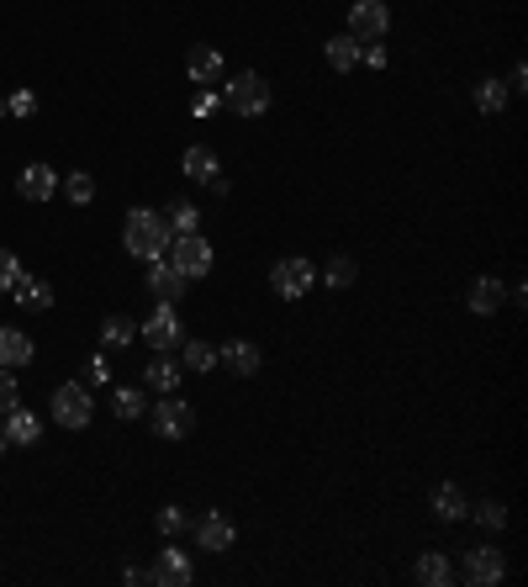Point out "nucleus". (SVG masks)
<instances>
[{"label": "nucleus", "mask_w": 528, "mask_h": 587, "mask_svg": "<svg viewBox=\"0 0 528 587\" xmlns=\"http://www.w3.org/2000/svg\"><path fill=\"white\" fill-rule=\"evenodd\" d=\"M169 223H164V212H154V207H132L127 212V223H122V244H127V254H138V260H164L169 254Z\"/></svg>", "instance_id": "f257e3e1"}, {"label": "nucleus", "mask_w": 528, "mask_h": 587, "mask_svg": "<svg viewBox=\"0 0 528 587\" xmlns=\"http://www.w3.org/2000/svg\"><path fill=\"white\" fill-rule=\"evenodd\" d=\"M222 106L238 117H259L270 112V80L259 75V69H243V75H233L228 85H222Z\"/></svg>", "instance_id": "f03ea898"}, {"label": "nucleus", "mask_w": 528, "mask_h": 587, "mask_svg": "<svg viewBox=\"0 0 528 587\" xmlns=\"http://www.w3.org/2000/svg\"><path fill=\"white\" fill-rule=\"evenodd\" d=\"M164 260L175 265V270L185 275V281H196V275L212 270L217 254H212V244H206L201 233H175V238H169V254H164Z\"/></svg>", "instance_id": "7ed1b4c3"}, {"label": "nucleus", "mask_w": 528, "mask_h": 587, "mask_svg": "<svg viewBox=\"0 0 528 587\" xmlns=\"http://www.w3.org/2000/svg\"><path fill=\"white\" fill-rule=\"evenodd\" d=\"M312 286H317V265L301 260V254H291V260H280V265L270 270V291H275V297H286V302L307 297Z\"/></svg>", "instance_id": "20e7f679"}, {"label": "nucleus", "mask_w": 528, "mask_h": 587, "mask_svg": "<svg viewBox=\"0 0 528 587\" xmlns=\"http://www.w3.org/2000/svg\"><path fill=\"white\" fill-rule=\"evenodd\" d=\"M90 413H96V402H90V387H80V381H64V387L53 392V424L85 429Z\"/></svg>", "instance_id": "39448f33"}, {"label": "nucleus", "mask_w": 528, "mask_h": 587, "mask_svg": "<svg viewBox=\"0 0 528 587\" xmlns=\"http://www.w3.org/2000/svg\"><path fill=\"white\" fill-rule=\"evenodd\" d=\"M386 27H391L386 0H354V6H349V38H360V43H381V38H386Z\"/></svg>", "instance_id": "423d86ee"}, {"label": "nucleus", "mask_w": 528, "mask_h": 587, "mask_svg": "<svg viewBox=\"0 0 528 587\" xmlns=\"http://www.w3.org/2000/svg\"><path fill=\"white\" fill-rule=\"evenodd\" d=\"M138 334L154 344V355H169V350H175V344L185 339V323H180V313H175V302H159L154 318H148Z\"/></svg>", "instance_id": "0eeeda50"}, {"label": "nucleus", "mask_w": 528, "mask_h": 587, "mask_svg": "<svg viewBox=\"0 0 528 587\" xmlns=\"http://www.w3.org/2000/svg\"><path fill=\"white\" fill-rule=\"evenodd\" d=\"M191 429H196V408L164 392V397H159V408H154V434H159V439H185Z\"/></svg>", "instance_id": "6e6552de"}, {"label": "nucleus", "mask_w": 528, "mask_h": 587, "mask_svg": "<svg viewBox=\"0 0 528 587\" xmlns=\"http://www.w3.org/2000/svg\"><path fill=\"white\" fill-rule=\"evenodd\" d=\"M502 572H507V561H502L497 545H470L465 550V582L492 587V582H502Z\"/></svg>", "instance_id": "1a4fd4ad"}, {"label": "nucleus", "mask_w": 528, "mask_h": 587, "mask_svg": "<svg viewBox=\"0 0 528 587\" xmlns=\"http://www.w3.org/2000/svg\"><path fill=\"white\" fill-rule=\"evenodd\" d=\"M148 577H154L159 587H191L196 582V566H191L185 550L169 545V550H159V561H154V572H148Z\"/></svg>", "instance_id": "9d476101"}, {"label": "nucleus", "mask_w": 528, "mask_h": 587, "mask_svg": "<svg viewBox=\"0 0 528 587\" xmlns=\"http://www.w3.org/2000/svg\"><path fill=\"white\" fill-rule=\"evenodd\" d=\"M196 540H201V550H233L238 529L228 513H206V519H196Z\"/></svg>", "instance_id": "9b49d317"}, {"label": "nucleus", "mask_w": 528, "mask_h": 587, "mask_svg": "<svg viewBox=\"0 0 528 587\" xmlns=\"http://www.w3.org/2000/svg\"><path fill=\"white\" fill-rule=\"evenodd\" d=\"M148 291H154L159 302H175V297H185V275L169 260H148Z\"/></svg>", "instance_id": "f8f14e48"}, {"label": "nucleus", "mask_w": 528, "mask_h": 587, "mask_svg": "<svg viewBox=\"0 0 528 587\" xmlns=\"http://www.w3.org/2000/svg\"><path fill=\"white\" fill-rule=\"evenodd\" d=\"M16 191H22L27 201H53V191H59V175H53L48 164H27V170L16 175Z\"/></svg>", "instance_id": "ddd939ff"}, {"label": "nucleus", "mask_w": 528, "mask_h": 587, "mask_svg": "<svg viewBox=\"0 0 528 587\" xmlns=\"http://www.w3.org/2000/svg\"><path fill=\"white\" fill-rule=\"evenodd\" d=\"M11 297H16V307H32V313H43V307H53V286L37 281V275H22V270H16Z\"/></svg>", "instance_id": "4468645a"}, {"label": "nucleus", "mask_w": 528, "mask_h": 587, "mask_svg": "<svg viewBox=\"0 0 528 587\" xmlns=\"http://www.w3.org/2000/svg\"><path fill=\"white\" fill-rule=\"evenodd\" d=\"M185 75H191L196 85L222 80V53H217V48H206V43H196L191 53H185Z\"/></svg>", "instance_id": "2eb2a0df"}, {"label": "nucleus", "mask_w": 528, "mask_h": 587, "mask_svg": "<svg viewBox=\"0 0 528 587\" xmlns=\"http://www.w3.org/2000/svg\"><path fill=\"white\" fill-rule=\"evenodd\" d=\"M6 445H37V434H43V424H37V413H27L22 402H16V408L6 413Z\"/></svg>", "instance_id": "dca6fc26"}, {"label": "nucleus", "mask_w": 528, "mask_h": 587, "mask_svg": "<svg viewBox=\"0 0 528 587\" xmlns=\"http://www.w3.org/2000/svg\"><path fill=\"white\" fill-rule=\"evenodd\" d=\"M412 577H418L423 587H449L455 582V566H449V556H439V550H423L418 566H412Z\"/></svg>", "instance_id": "f3484780"}, {"label": "nucleus", "mask_w": 528, "mask_h": 587, "mask_svg": "<svg viewBox=\"0 0 528 587\" xmlns=\"http://www.w3.org/2000/svg\"><path fill=\"white\" fill-rule=\"evenodd\" d=\"M217 360L228 365L233 376H254V371H259V350H254L249 339H228V344L217 350Z\"/></svg>", "instance_id": "a211bd4d"}, {"label": "nucleus", "mask_w": 528, "mask_h": 587, "mask_svg": "<svg viewBox=\"0 0 528 587\" xmlns=\"http://www.w3.org/2000/svg\"><path fill=\"white\" fill-rule=\"evenodd\" d=\"M502 302H507V286L497 281V275H481V281L470 286V313H481V318H486V313H497Z\"/></svg>", "instance_id": "6ab92c4d"}, {"label": "nucleus", "mask_w": 528, "mask_h": 587, "mask_svg": "<svg viewBox=\"0 0 528 587\" xmlns=\"http://www.w3.org/2000/svg\"><path fill=\"white\" fill-rule=\"evenodd\" d=\"M433 513H439L444 524H460L465 513H470V503H465V492H460L455 482H444L439 492H433Z\"/></svg>", "instance_id": "aec40b11"}, {"label": "nucleus", "mask_w": 528, "mask_h": 587, "mask_svg": "<svg viewBox=\"0 0 528 587\" xmlns=\"http://www.w3.org/2000/svg\"><path fill=\"white\" fill-rule=\"evenodd\" d=\"M32 360V339L22 334V328H0V365H27Z\"/></svg>", "instance_id": "412c9836"}, {"label": "nucleus", "mask_w": 528, "mask_h": 587, "mask_svg": "<svg viewBox=\"0 0 528 587\" xmlns=\"http://www.w3.org/2000/svg\"><path fill=\"white\" fill-rule=\"evenodd\" d=\"M317 281H328L333 291H349L354 281H360V265H354L349 254H333V260H328L323 270H317Z\"/></svg>", "instance_id": "4be33fe9"}, {"label": "nucleus", "mask_w": 528, "mask_h": 587, "mask_svg": "<svg viewBox=\"0 0 528 587\" xmlns=\"http://www.w3.org/2000/svg\"><path fill=\"white\" fill-rule=\"evenodd\" d=\"M143 381L164 397V392H175V387H180V365L169 360V355H154V360H148V371H143Z\"/></svg>", "instance_id": "5701e85b"}, {"label": "nucleus", "mask_w": 528, "mask_h": 587, "mask_svg": "<svg viewBox=\"0 0 528 587\" xmlns=\"http://www.w3.org/2000/svg\"><path fill=\"white\" fill-rule=\"evenodd\" d=\"M328 64L338 69V75H349V69L360 64V38H349V32H338V38H328Z\"/></svg>", "instance_id": "b1692460"}, {"label": "nucleus", "mask_w": 528, "mask_h": 587, "mask_svg": "<svg viewBox=\"0 0 528 587\" xmlns=\"http://www.w3.org/2000/svg\"><path fill=\"white\" fill-rule=\"evenodd\" d=\"M180 365H185V371H212V365H217V350H212V344H206V339H180Z\"/></svg>", "instance_id": "393cba45"}, {"label": "nucleus", "mask_w": 528, "mask_h": 587, "mask_svg": "<svg viewBox=\"0 0 528 587\" xmlns=\"http://www.w3.org/2000/svg\"><path fill=\"white\" fill-rule=\"evenodd\" d=\"M185 175H191V180H217L222 164H217L212 149H201V143H196V149H185Z\"/></svg>", "instance_id": "a878e982"}, {"label": "nucleus", "mask_w": 528, "mask_h": 587, "mask_svg": "<svg viewBox=\"0 0 528 587\" xmlns=\"http://www.w3.org/2000/svg\"><path fill=\"white\" fill-rule=\"evenodd\" d=\"M164 223H169V233H201V207L196 201H175L164 212Z\"/></svg>", "instance_id": "bb28decb"}, {"label": "nucleus", "mask_w": 528, "mask_h": 587, "mask_svg": "<svg viewBox=\"0 0 528 587\" xmlns=\"http://www.w3.org/2000/svg\"><path fill=\"white\" fill-rule=\"evenodd\" d=\"M507 96H513V90H507L502 80H481L476 85V112H486V117H497L502 106H507Z\"/></svg>", "instance_id": "cd10ccee"}, {"label": "nucleus", "mask_w": 528, "mask_h": 587, "mask_svg": "<svg viewBox=\"0 0 528 587\" xmlns=\"http://www.w3.org/2000/svg\"><path fill=\"white\" fill-rule=\"evenodd\" d=\"M101 344L106 350H127V344H138V328H132L127 318H106L101 323Z\"/></svg>", "instance_id": "c85d7f7f"}, {"label": "nucleus", "mask_w": 528, "mask_h": 587, "mask_svg": "<svg viewBox=\"0 0 528 587\" xmlns=\"http://www.w3.org/2000/svg\"><path fill=\"white\" fill-rule=\"evenodd\" d=\"M111 413H117V418H143L148 413V397L138 387H122V392H111Z\"/></svg>", "instance_id": "c756f323"}, {"label": "nucleus", "mask_w": 528, "mask_h": 587, "mask_svg": "<svg viewBox=\"0 0 528 587\" xmlns=\"http://www.w3.org/2000/svg\"><path fill=\"white\" fill-rule=\"evenodd\" d=\"M64 196H69V207H85V201H96V180H90L85 170H74L64 180Z\"/></svg>", "instance_id": "7c9ffc66"}, {"label": "nucleus", "mask_w": 528, "mask_h": 587, "mask_svg": "<svg viewBox=\"0 0 528 587\" xmlns=\"http://www.w3.org/2000/svg\"><path fill=\"white\" fill-rule=\"evenodd\" d=\"M185 529H191V519H185V508H175V503L159 508V535L175 540V535H185Z\"/></svg>", "instance_id": "2f4dec72"}, {"label": "nucleus", "mask_w": 528, "mask_h": 587, "mask_svg": "<svg viewBox=\"0 0 528 587\" xmlns=\"http://www.w3.org/2000/svg\"><path fill=\"white\" fill-rule=\"evenodd\" d=\"M16 402H22V387H16V376H11V365H0V418H6Z\"/></svg>", "instance_id": "473e14b6"}, {"label": "nucleus", "mask_w": 528, "mask_h": 587, "mask_svg": "<svg viewBox=\"0 0 528 587\" xmlns=\"http://www.w3.org/2000/svg\"><path fill=\"white\" fill-rule=\"evenodd\" d=\"M6 112H11V117H32V112H37V96H32V90H16V96L6 101Z\"/></svg>", "instance_id": "72a5a7b5"}, {"label": "nucleus", "mask_w": 528, "mask_h": 587, "mask_svg": "<svg viewBox=\"0 0 528 587\" xmlns=\"http://www.w3.org/2000/svg\"><path fill=\"white\" fill-rule=\"evenodd\" d=\"M476 519H481L486 529H502V524H507V508H502V503H481Z\"/></svg>", "instance_id": "f704fd0d"}, {"label": "nucleus", "mask_w": 528, "mask_h": 587, "mask_svg": "<svg viewBox=\"0 0 528 587\" xmlns=\"http://www.w3.org/2000/svg\"><path fill=\"white\" fill-rule=\"evenodd\" d=\"M11 281H16V254L0 249V291H11Z\"/></svg>", "instance_id": "c9c22d12"}, {"label": "nucleus", "mask_w": 528, "mask_h": 587, "mask_svg": "<svg viewBox=\"0 0 528 587\" xmlns=\"http://www.w3.org/2000/svg\"><path fill=\"white\" fill-rule=\"evenodd\" d=\"M101 381H111L106 360H90V365H85V381H80V387H101Z\"/></svg>", "instance_id": "e433bc0d"}, {"label": "nucleus", "mask_w": 528, "mask_h": 587, "mask_svg": "<svg viewBox=\"0 0 528 587\" xmlns=\"http://www.w3.org/2000/svg\"><path fill=\"white\" fill-rule=\"evenodd\" d=\"M217 106H222V96H212V90H201V96L191 101V112H196V117H212Z\"/></svg>", "instance_id": "4c0bfd02"}, {"label": "nucleus", "mask_w": 528, "mask_h": 587, "mask_svg": "<svg viewBox=\"0 0 528 587\" xmlns=\"http://www.w3.org/2000/svg\"><path fill=\"white\" fill-rule=\"evenodd\" d=\"M360 64L381 69V64H386V48H381V43H360Z\"/></svg>", "instance_id": "58836bf2"}, {"label": "nucleus", "mask_w": 528, "mask_h": 587, "mask_svg": "<svg viewBox=\"0 0 528 587\" xmlns=\"http://www.w3.org/2000/svg\"><path fill=\"white\" fill-rule=\"evenodd\" d=\"M0 450H6V429H0Z\"/></svg>", "instance_id": "ea45409f"}, {"label": "nucleus", "mask_w": 528, "mask_h": 587, "mask_svg": "<svg viewBox=\"0 0 528 587\" xmlns=\"http://www.w3.org/2000/svg\"><path fill=\"white\" fill-rule=\"evenodd\" d=\"M0 117H6V101H0Z\"/></svg>", "instance_id": "a19ab883"}]
</instances>
